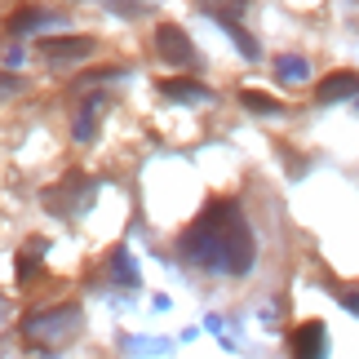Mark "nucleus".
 <instances>
[{"mask_svg":"<svg viewBox=\"0 0 359 359\" xmlns=\"http://www.w3.org/2000/svg\"><path fill=\"white\" fill-rule=\"evenodd\" d=\"M177 253L217 275H248L257 262V240L236 200H209V209L177 236Z\"/></svg>","mask_w":359,"mask_h":359,"instance_id":"obj_1","label":"nucleus"},{"mask_svg":"<svg viewBox=\"0 0 359 359\" xmlns=\"http://www.w3.org/2000/svg\"><path fill=\"white\" fill-rule=\"evenodd\" d=\"M80 306L76 302H62V306H45V311H32L22 315V337L32 341V346H58V341H72L80 333Z\"/></svg>","mask_w":359,"mask_h":359,"instance_id":"obj_2","label":"nucleus"},{"mask_svg":"<svg viewBox=\"0 0 359 359\" xmlns=\"http://www.w3.org/2000/svg\"><path fill=\"white\" fill-rule=\"evenodd\" d=\"M89 200H93V182H89L85 173H67L58 187L40 191V204H45L53 217H80Z\"/></svg>","mask_w":359,"mask_h":359,"instance_id":"obj_3","label":"nucleus"},{"mask_svg":"<svg viewBox=\"0 0 359 359\" xmlns=\"http://www.w3.org/2000/svg\"><path fill=\"white\" fill-rule=\"evenodd\" d=\"M156 53L169 67H191V62H196V45L187 40V32L177 22H160L156 27Z\"/></svg>","mask_w":359,"mask_h":359,"instance_id":"obj_4","label":"nucleus"},{"mask_svg":"<svg viewBox=\"0 0 359 359\" xmlns=\"http://www.w3.org/2000/svg\"><path fill=\"white\" fill-rule=\"evenodd\" d=\"M98 49V40L93 36H53V40H40V58L45 62H80L89 58V53Z\"/></svg>","mask_w":359,"mask_h":359,"instance_id":"obj_5","label":"nucleus"},{"mask_svg":"<svg viewBox=\"0 0 359 359\" xmlns=\"http://www.w3.org/2000/svg\"><path fill=\"white\" fill-rule=\"evenodd\" d=\"M328 355V328L320 320H306L293 328V359H324Z\"/></svg>","mask_w":359,"mask_h":359,"instance_id":"obj_6","label":"nucleus"},{"mask_svg":"<svg viewBox=\"0 0 359 359\" xmlns=\"http://www.w3.org/2000/svg\"><path fill=\"white\" fill-rule=\"evenodd\" d=\"M359 93V72H333L315 85V102H341V98H355Z\"/></svg>","mask_w":359,"mask_h":359,"instance_id":"obj_7","label":"nucleus"},{"mask_svg":"<svg viewBox=\"0 0 359 359\" xmlns=\"http://www.w3.org/2000/svg\"><path fill=\"white\" fill-rule=\"evenodd\" d=\"M98 124H102V98H89V102H80L76 124H72L76 142H93V137H98Z\"/></svg>","mask_w":359,"mask_h":359,"instance_id":"obj_8","label":"nucleus"},{"mask_svg":"<svg viewBox=\"0 0 359 359\" xmlns=\"http://www.w3.org/2000/svg\"><path fill=\"white\" fill-rule=\"evenodd\" d=\"M53 22H62L58 13H45V9H18V13H9L5 32H9V36H27V32H36V27H53Z\"/></svg>","mask_w":359,"mask_h":359,"instance_id":"obj_9","label":"nucleus"},{"mask_svg":"<svg viewBox=\"0 0 359 359\" xmlns=\"http://www.w3.org/2000/svg\"><path fill=\"white\" fill-rule=\"evenodd\" d=\"M164 98H177V102H213V93L200 85V80H164L160 85Z\"/></svg>","mask_w":359,"mask_h":359,"instance_id":"obj_10","label":"nucleus"},{"mask_svg":"<svg viewBox=\"0 0 359 359\" xmlns=\"http://www.w3.org/2000/svg\"><path fill=\"white\" fill-rule=\"evenodd\" d=\"M111 280L124 284V288H137V284H142V275H137V262H133L129 248H116V253H111Z\"/></svg>","mask_w":359,"mask_h":359,"instance_id":"obj_11","label":"nucleus"},{"mask_svg":"<svg viewBox=\"0 0 359 359\" xmlns=\"http://www.w3.org/2000/svg\"><path fill=\"white\" fill-rule=\"evenodd\" d=\"M275 76L288 80V85H297V80L311 76V62L302 58V53H280V58H275Z\"/></svg>","mask_w":359,"mask_h":359,"instance_id":"obj_12","label":"nucleus"},{"mask_svg":"<svg viewBox=\"0 0 359 359\" xmlns=\"http://www.w3.org/2000/svg\"><path fill=\"white\" fill-rule=\"evenodd\" d=\"M240 102H244L253 116H284V102H280V98H271V93H262V89H244V93H240Z\"/></svg>","mask_w":359,"mask_h":359,"instance_id":"obj_13","label":"nucleus"},{"mask_svg":"<svg viewBox=\"0 0 359 359\" xmlns=\"http://www.w3.org/2000/svg\"><path fill=\"white\" fill-rule=\"evenodd\" d=\"M200 13H209V18L226 22V18H240V13L248 9V0H196Z\"/></svg>","mask_w":359,"mask_h":359,"instance_id":"obj_14","label":"nucleus"},{"mask_svg":"<svg viewBox=\"0 0 359 359\" xmlns=\"http://www.w3.org/2000/svg\"><path fill=\"white\" fill-rule=\"evenodd\" d=\"M45 240H32V244H27L22 248V253H18V284H27V280H32V275L40 271V257H45Z\"/></svg>","mask_w":359,"mask_h":359,"instance_id":"obj_15","label":"nucleus"},{"mask_svg":"<svg viewBox=\"0 0 359 359\" xmlns=\"http://www.w3.org/2000/svg\"><path fill=\"white\" fill-rule=\"evenodd\" d=\"M222 27H226V36H231V40H236V45H240V53H244V58H248V62H257V58H262V49H257V40H253V36H248V32H244V27H236V18H226Z\"/></svg>","mask_w":359,"mask_h":359,"instance_id":"obj_16","label":"nucleus"},{"mask_svg":"<svg viewBox=\"0 0 359 359\" xmlns=\"http://www.w3.org/2000/svg\"><path fill=\"white\" fill-rule=\"evenodd\" d=\"M111 13H120V18H142V13L156 9V0H102Z\"/></svg>","mask_w":359,"mask_h":359,"instance_id":"obj_17","label":"nucleus"},{"mask_svg":"<svg viewBox=\"0 0 359 359\" xmlns=\"http://www.w3.org/2000/svg\"><path fill=\"white\" fill-rule=\"evenodd\" d=\"M124 346L133 355H169V341H160V337H129Z\"/></svg>","mask_w":359,"mask_h":359,"instance_id":"obj_18","label":"nucleus"},{"mask_svg":"<svg viewBox=\"0 0 359 359\" xmlns=\"http://www.w3.org/2000/svg\"><path fill=\"white\" fill-rule=\"evenodd\" d=\"M27 89V80L22 76H9V72H0V102L13 98V93H22Z\"/></svg>","mask_w":359,"mask_h":359,"instance_id":"obj_19","label":"nucleus"},{"mask_svg":"<svg viewBox=\"0 0 359 359\" xmlns=\"http://www.w3.org/2000/svg\"><path fill=\"white\" fill-rule=\"evenodd\" d=\"M333 297H337V306H346L359 315V288H333Z\"/></svg>","mask_w":359,"mask_h":359,"instance_id":"obj_20","label":"nucleus"},{"mask_svg":"<svg viewBox=\"0 0 359 359\" xmlns=\"http://www.w3.org/2000/svg\"><path fill=\"white\" fill-rule=\"evenodd\" d=\"M5 62H9V67H18V62H22V49H18V45H9V49H5Z\"/></svg>","mask_w":359,"mask_h":359,"instance_id":"obj_21","label":"nucleus"}]
</instances>
